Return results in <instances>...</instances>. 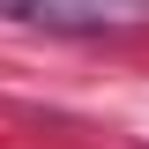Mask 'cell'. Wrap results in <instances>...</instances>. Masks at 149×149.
Listing matches in <instances>:
<instances>
[{
	"label": "cell",
	"instance_id": "cell-1",
	"mask_svg": "<svg viewBox=\"0 0 149 149\" xmlns=\"http://www.w3.org/2000/svg\"><path fill=\"white\" fill-rule=\"evenodd\" d=\"M0 15L30 30H134L149 22V0H0Z\"/></svg>",
	"mask_w": 149,
	"mask_h": 149
}]
</instances>
